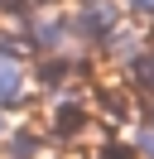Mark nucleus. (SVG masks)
Segmentation results:
<instances>
[{"label":"nucleus","instance_id":"obj_3","mask_svg":"<svg viewBox=\"0 0 154 159\" xmlns=\"http://www.w3.org/2000/svg\"><path fill=\"white\" fill-rule=\"evenodd\" d=\"M130 72H135V82H140L144 92H154V48L149 53H135V58H130Z\"/></svg>","mask_w":154,"mask_h":159},{"label":"nucleus","instance_id":"obj_1","mask_svg":"<svg viewBox=\"0 0 154 159\" xmlns=\"http://www.w3.org/2000/svg\"><path fill=\"white\" fill-rule=\"evenodd\" d=\"M116 29V10L106 5V0H92L82 15H77V34L82 39H101V34H111Z\"/></svg>","mask_w":154,"mask_h":159},{"label":"nucleus","instance_id":"obj_7","mask_svg":"<svg viewBox=\"0 0 154 159\" xmlns=\"http://www.w3.org/2000/svg\"><path fill=\"white\" fill-rule=\"evenodd\" d=\"M0 135H5V111H0Z\"/></svg>","mask_w":154,"mask_h":159},{"label":"nucleus","instance_id":"obj_2","mask_svg":"<svg viewBox=\"0 0 154 159\" xmlns=\"http://www.w3.org/2000/svg\"><path fill=\"white\" fill-rule=\"evenodd\" d=\"M77 125H82V106H77V101H58L53 106V130L58 135H72Z\"/></svg>","mask_w":154,"mask_h":159},{"label":"nucleus","instance_id":"obj_5","mask_svg":"<svg viewBox=\"0 0 154 159\" xmlns=\"http://www.w3.org/2000/svg\"><path fill=\"white\" fill-rule=\"evenodd\" d=\"M130 10H140V15H154V0H130Z\"/></svg>","mask_w":154,"mask_h":159},{"label":"nucleus","instance_id":"obj_4","mask_svg":"<svg viewBox=\"0 0 154 159\" xmlns=\"http://www.w3.org/2000/svg\"><path fill=\"white\" fill-rule=\"evenodd\" d=\"M34 154H38V140L24 135V130H15L10 135V159H34Z\"/></svg>","mask_w":154,"mask_h":159},{"label":"nucleus","instance_id":"obj_6","mask_svg":"<svg viewBox=\"0 0 154 159\" xmlns=\"http://www.w3.org/2000/svg\"><path fill=\"white\" fill-rule=\"evenodd\" d=\"M140 149H144V154H154V130H144V135H140Z\"/></svg>","mask_w":154,"mask_h":159}]
</instances>
